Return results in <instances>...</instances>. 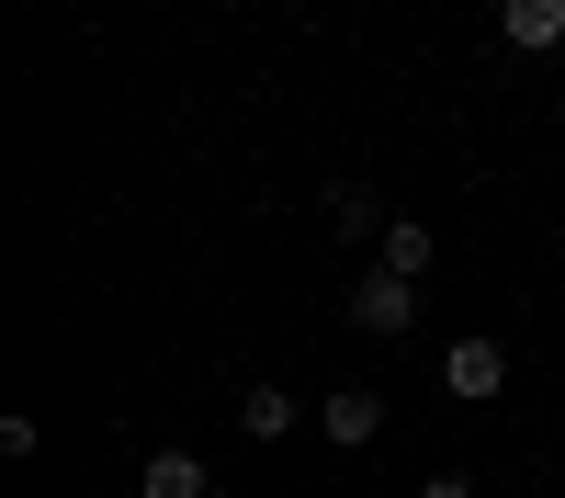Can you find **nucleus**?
Masks as SVG:
<instances>
[{"label": "nucleus", "instance_id": "obj_1", "mask_svg": "<svg viewBox=\"0 0 565 498\" xmlns=\"http://www.w3.org/2000/svg\"><path fill=\"white\" fill-rule=\"evenodd\" d=\"M340 317H351L362 340H407V329H418V284H407V272H385V261H373L362 284L340 295Z\"/></svg>", "mask_w": 565, "mask_h": 498}, {"label": "nucleus", "instance_id": "obj_2", "mask_svg": "<svg viewBox=\"0 0 565 498\" xmlns=\"http://www.w3.org/2000/svg\"><path fill=\"white\" fill-rule=\"evenodd\" d=\"M441 385H452L463 407H487V396H509V351H498V340H452V351H441Z\"/></svg>", "mask_w": 565, "mask_h": 498}, {"label": "nucleus", "instance_id": "obj_3", "mask_svg": "<svg viewBox=\"0 0 565 498\" xmlns=\"http://www.w3.org/2000/svg\"><path fill=\"white\" fill-rule=\"evenodd\" d=\"M317 431L340 442V453H362L373 431H385V396H373V385H340V396H317Z\"/></svg>", "mask_w": 565, "mask_h": 498}, {"label": "nucleus", "instance_id": "obj_4", "mask_svg": "<svg viewBox=\"0 0 565 498\" xmlns=\"http://www.w3.org/2000/svg\"><path fill=\"white\" fill-rule=\"evenodd\" d=\"M498 34L521 45V57H554L565 45V0H498Z\"/></svg>", "mask_w": 565, "mask_h": 498}, {"label": "nucleus", "instance_id": "obj_5", "mask_svg": "<svg viewBox=\"0 0 565 498\" xmlns=\"http://www.w3.org/2000/svg\"><path fill=\"white\" fill-rule=\"evenodd\" d=\"M328 226H340V239H385V193H373V181H328Z\"/></svg>", "mask_w": 565, "mask_h": 498}, {"label": "nucleus", "instance_id": "obj_6", "mask_svg": "<svg viewBox=\"0 0 565 498\" xmlns=\"http://www.w3.org/2000/svg\"><path fill=\"white\" fill-rule=\"evenodd\" d=\"M373 250H385V272H407V284H430V261H441L430 215H396V226H385V239H373Z\"/></svg>", "mask_w": 565, "mask_h": 498}, {"label": "nucleus", "instance_id": "obj_7", "mask_svg": "<svg viewBox=\"0 0 565 498\" xmlns=\"http://www.w3.org/2000/svg\"><path fill=\"white\" fill-rule=\"evenodd\" d=\"M136 498H215V476H204V453H148Z\"/></svg>", "mask_w": 565, "mask_h": 498}, {"label": "nucleus", "instance_id": "obj_8", "mask_svg": "<svg viewBox=\"0 0 565 498\" xmlns=\"http://www.w3.org/2000/svg\"><path fill=\"white\" fill-rule=\"evenodd\" d=\"M238 431H249V442H282V431H295V396H282V385H249V396H238Z\"/></svg>", "mask_w": 565, "mask_h": 498}, {"label": "nucleus", "instance_id": "obj_9", "mask_svg": "<svg viewBox=\"0 0 565 498\" xmlns=\"http://www.w3.org/2000/svg\"><path fill=\"white\" fill-rule=\"evenodd\" d=\"M418 498H487L476 476H430V487H418Z\"/></svg>", "mask_w": 565, "mask_h": 498}, {"label": "nucleus", "instance_id": "obj_10", "mask_svg": "<svg viewBox=\"0 0 565 498\" xmlns=\"http://www.w3.org/2000/svg\"><path fill=\"white\" fill-rule=\"evenodd\" d=\"M554 125H565V91H554Z\"/></svg>", "mask_w": 565, "mask_h": 498}]
</instances>
